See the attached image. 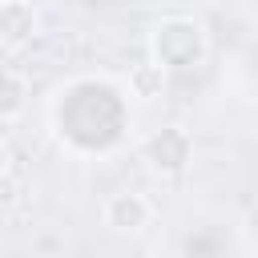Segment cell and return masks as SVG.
<instances>
[{
  "mask_svg": "<svg viewBox=\"0 0 258 258\" xmlns=\"http://www.w3.org/2000/svg\"><path fill=\"white\" fill-rule=\"evenodd\" d=\"M149 52H153V60L165 64V69H189V64H198L202 52H206V32H202V24L189 20V16H165V20H157L153 32H149Z\"/></svg>",
  "mask_w": 258,
  "mask_h": 258,
  "instance_id": "1",
  "label": "cell"
},
{
  "mask_svg": "<svg viewBox=\"0 0 258 258\" xmlns=\"http://www.w3.org/2000/svg\"><path fill=\"white\" fill-rule=\"evenodd\" d=\"M189 153H194V141H189V133H185L181 125H165V129H157V133L145 141V161H149V169H153V173H165V177L181 173V169L189 165Z\"/></svg>",
  "mask_w": 258,
  "mask_h": 258,
  "instance_id": "2",
  "label": "cell"
},
{
  "mask_svg": "<svg viewBox=\"0 0 258 258\" xmlns=\"http://www.w3.org/2000/svg\"><path fill=\"white\" fill-rule=\"evenodd\" d=\"M101 218H105V226L117 230V234H141V230L153 222V206H149L145 194L121 189V194H113V198L105 202Z\"/></svg>",
  "mask_w": 258,
  "mask_h": 258,
  "instance_id": "3",
  "label": "cell"
},
{
  "mask_svg": "<svg viewBox=\"0 0 258 258\" xmlns=\"http://www.w3.org/2000/svg\"><path fill=\"white\" fill-rule=\"evenodd\" d=\"M36 36V8L28 0H0V44L24 48Z\"/></svg>",
  "mask_w": 258,
  "mask_h": 258,
  "instance_id": "4",
  "label": "cell"
},
{
  "mask_svg": "<svg viewBox=\"0 0 258 258\" xmlns=\"http://www.w3.org/2000/svg\"><path fill=\"white\" fill-rule=\"evenodd\" d=\"M28 105V81L20 69H0V121H16Z\"/></svg>",
  "mask_w": 258,
  "mask_h": 258,
  "instance_id": "5",
  "label": "cell"
},
{
  "mask_svg": "<svg viewBox=\"0 0 258 258\" xmlns=\"http://www.w3.org/2000/svg\"><path fill=\"white\" fill-rule=\"evenodd\" d=\"M165 64H157L153 56L149 60H141V64H133L129 69V93L137 97V101H153V97H161V89H165Z\"/></svg>",
  "mask_w": 258,
  "mask_h": 258,
  "instance_id": "6",
  "label": "cell"
},
{
  "mask_svg": "<svg viewBox=\"0 0 258 258\" xmlns=\"http://www.w3.org/2000/svg\"><path fill=\"white\" fill-rule=\"evenodd\" d=\"M8 169H12V149H8V141L0 137V181L8 177Z\"/></svg>",
  "mask_w": 258,
  "mask_h": 258,
  "instance_id": "7",
  "label": "cell"
}]
</instances>
